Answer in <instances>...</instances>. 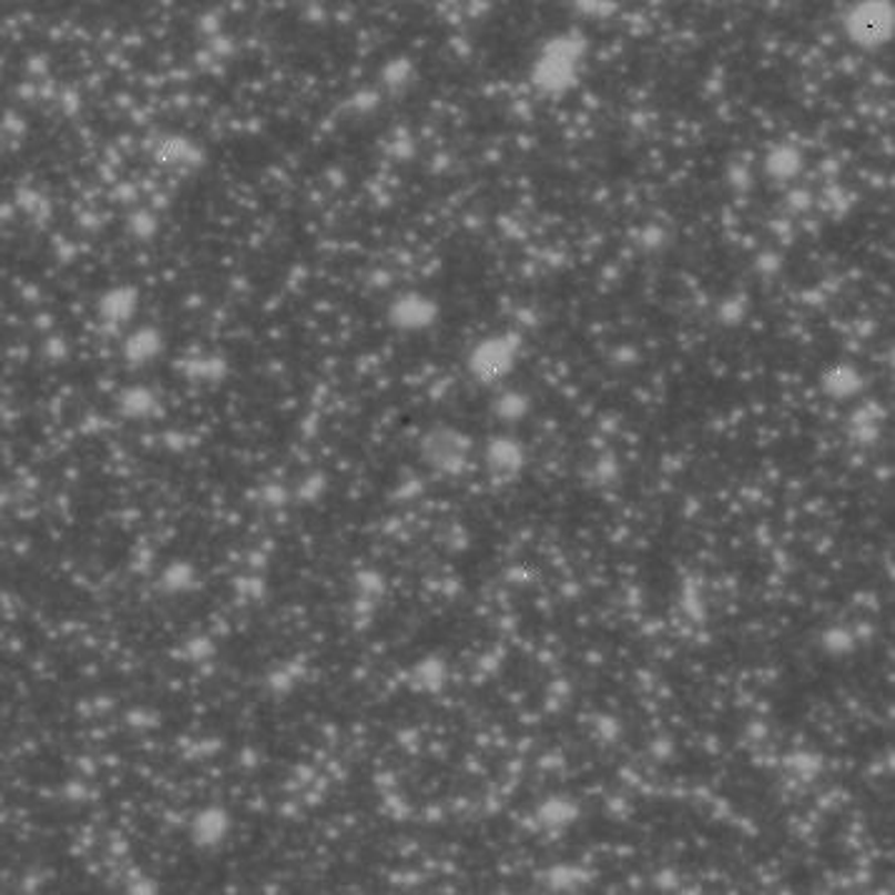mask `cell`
Listing matches in <instances>:
<instances>
[{
  "label": "cell",
  "mask_w": 895,
  "mask_h": 895,
  "mask_svg": "<svg viewBox=\"0 0 895 895\" xmlns=\"http://www.w3.org/2000/svg\"><path fill=\"white\" fill-rule=\"evenodd\" d=\"M848 28H851V35L858 43L878 45L893 33V8L885 3H868V6L855 8L851 21H848Z\"/></svg>",
  "instance_id": "cell-1"
}]
</instances>
